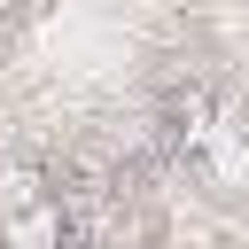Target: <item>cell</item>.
<instances>
[{
    "mask_svg": "<svg viewBox=\"0 0 249 249\" xmlns=\"http://www.w3.org/2000/svg\"><path fill=\"white\" fill-rule=\"evenodd\" d=\"M0 249H62V218L47 202H31V210L0 218Z\"/></svg>",
    "mask_w": 249,
    "mask_h": 249,
    "instance_id": "obj_1",
    "label": "cell"
}]
</instances>
